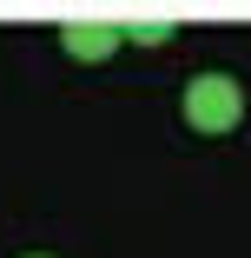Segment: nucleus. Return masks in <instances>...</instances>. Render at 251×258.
Segmentation results:
<instances>
[{"label":"nucleus","instance_id":"obj_3","mask_svg":"<svg viewBox=\"0 0 251 258\" xmlns=\"http://www.w3.org/2000/svg\"><path fill=\"white\" fill-rule=\"evenodd\" d=\"M119 33H126V40H139V46H159V40H172L179 27H172L165 14H119Z\"/></svg>","mask_w":251,"mask_h":258},{"label":"nucleus","instance_id":"obj_2","mask_svg":"<svg viewBox=\"0 0 251 258\" xmlns=\"http://www.w3.org/2000/svg\"><path fill=\"white\" fill-rule=\"evenodd\" d=\"M119 14H93V20H66L60 27V53H73V60H106V53H119Z\"/></svg>","mask_w":251,"mask_h":258},{"label":"nucleus","instance_id":"obj_1","mask_svg":"<svg viewBox=\"0 0 251 258\" xmlns=\"http://www.w3.org/2000/svg\"><path fill=\"white\" fill-rule=\"evenodd\" d=\"M244 119V86L231 73H198L185 86V126L192 133H231Z\"/></svg>","mask_w":251,"mask_h":258}]
</instances>
